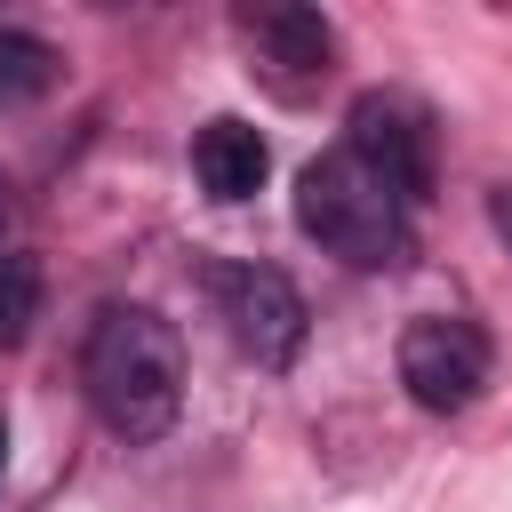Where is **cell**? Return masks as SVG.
Wrapping results in <instances>:
<instances>
[{
	"label": "cell",
	"instance_id": "9",
	"mask_svg": "<svg viewBox=\"0 0 512 512\" xmlns=\"http://www.w3.org/2000/svg\"><path fill=\"white\" fill-rule=\"evenodd\" d=\"M32 320H40V264L24 248H8L0 256V352H16L32 336Z\"/></svg>",
	"mask_w": 512,
	"mask_h": 512
},
{
	"label": "cell",
	"instance_id": "6",
	"mask_svg": "<svg viewBox=\"0 0 512 512\" xmlns=\"http://www.w3.org/2000/svg\"><path fill=\"white\" fill-rule=\"evenodd\" d=\"M240 32H248L264 80H280V88H312V80H328V64H336V24H328L320 8L272 0V8H248Z\"/></svg>",
	"mask_w": 512,
	"mask_h": 512
},
{
	"label": "cell",
	"instance_id": "11",
	"mask_svg": "<svg viewBox=\"0 0 512 512\" xmlns=\"http://www.w3.org/2000/svg\"><path fill=\"white\" fill-rule=\"evenodd\" d=\"M16 248V192H8V176H0V256Z\"/></svg>",
	"mask_w": 512,
	"mask_h": 512
},
{
	"label": "cell",
	"instance_id": "10",
	"mask_svg": "<svg viewBox=\"0 0 512 512\" xmlns=\"http://www.w3.org/2000/svg\"><path fill=\"white\" fill-rule=\"evenodd\" d=\"M488 224L512 240V184H496V192H488Z\"/></svg>",
	"mask_w": 512,
	"mask_h": 512
},
{
	"label": "cell",
	"instance_id": "1",
	"mask_svg": "<svg viewBox=\"0 0 512 512\" xmlns=\"http://www.w3.org/2000/svg\"><path fill=\"white\" fill-rule=\"evenodd\" d=\"M80 384H88V408L104 416V432L160 440L184 408V344L160 312L104 304L88 320V344H80Z\"/></svg>",
	"mask_w": 512,
	"mask_h": 512
},
{
	"label": "cell",
	"instance_id": "7",
	"mask_svg": "<svg viewBox=\"0 0 512 512\" xmlns=\"http://www.w3.org/2000/svg\"><path fill=\"white\" fill-rule=\"evenodd\" d=\"M192 176H200L208 200H248L272 176V152H264V136L248 120H208L192 136Z\"/></svg>",
	"mask_w": 512,
	"mask_h": 512
},
{
	"label": "cell",
	"instance_id": "3",
	"mask_svg": "<svg viewBox=\"0 0 512 512\" xmlns=\"http://www.w3.org/2000/svg\"><path fill=\"white\" fill-rule=\"evenodd\" d=\"M344 152L360 168H376L400 200H424L432 168H440V128H432V112L408 88H368L352 104V120H344Z\"/></svg>",
	"mask_w": 512,
	"mask_h": 512
},
{
	"label": "cell",
	"instance_id": "4",
	"mask_svg": "<svg viewBox=\"0 0 512 512\" xmlns=\"http://www.w3.org/2000/svg\"><path fill=\"white\" fill-rule=\"evenodd\" d=\"M208 296H216L224 336L256 368H288L304 352V296L288 288V272H272V264H208Z\"/></svg>",
	"mask_w": 512,
	"mask_h": 512
},
{
	"label": "cell",
	"instance_id": "2",
	"mask_svg": "<svg viewBox=\"0 0 512 512\" xmlns=\"http://www.w3.org/2000/svg\"><path fill=\"white\" fill-rule=\"evenodd\" d=\"M408 200L376 176V168H360L352 152H328V160H312L304 176H296V224L328 248V256H344V264H360V272H376V264H392L400 256V240H408V216H400Z\"/></svg>",
	"mask_w": 512,
	"mask_h": 512
},
{
	"label": "cell",
	"instance_id": "5",
	"mask_svg": "<svg viewBox=\"0 0 512 512\" xmlns=\"http://www.w3.org/2000/svg\"><path fill=\"white\" fill-rule=\"evenodd\" d=\"M400 384L424 416H464L488 384V336L456 312H424L400 328Z\"/></svg>",
	"mask_w": 512,
	"mask_h": 512
},
{
	"label": "cell",
	"instance_id": "8",
	"mask_svg": "<svg viewBox=\"0 0 512 512\" xmlns=\"http://www.w3.org/2000/svg\"><path fill=\"white\" fill-rule=\"evenodd\" d=\"M48 88H56V48L32 40V32H16V24H0V112L32 104Z\"/></svg>",
	"mask_w": 512,
	"mask_h": 512
},
{
	"label": "cell",
	"instance_id": "12",
	"mask_svg": "<svg viewBox=\"0 0 512 512\" xmlns=\"http://www.w3.org/2000/svg\"><path fill=\"white\" fill-rule=\"evenodd\" d=\"M0 464H8V416H0Z\"/></svg>",
	"mask_w": 512,
	"mask_h": 512
}]
</instances>
